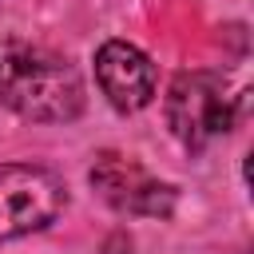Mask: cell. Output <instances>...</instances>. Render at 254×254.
Returning <instances> with one entry per match:
<instances>
[{"instance_id":"3","label":"cell","mask_w":254,"mask_h":254,"mask_svg":"<svg viewBox=\"0 0 254 254\" xmlns=\"http://www.w3.org/2000/svg\"><path fill=\"white\" fill-rule=\"evenodd\" d=\"M67 206V187L56 171L36 163L0 167V242L44 230Z\"/></svg>"},{"instance_id":"2","label":"cell","mask_w":254,"mask_h":254,"mask_svg":"<svg viewBox=\"0 0 254 254\" xmlns=\"http://www.w3.org/2000/svg\"><path fill=\"white\" fill-rule=\"evenodd\" d=\"M167 127L187 151H202L210 139L226 135L238 115V95L226 91V79L214 71H183L167 87Z\"/></svg>"},{"instance_id":"5","label":"cell","mask_w":254,"mask_h":254,"mask_svg":"<svg viewBox=\"0 0 254 254\" xmlns=\"http://www.w3.org/2000/svg\"><path fill=\"white\" fill-rule=\"evenodd\" d=\"M95 79L115 111H143L155 99V64L127 40H107L95 52Z\"/></svg>"},{"instance_id":"4","label":"cell","mask_w":254,"mask_h":254,"mask_svg":"<svg viewBox=\"0 0 254 254\" xmlns=\"http://www.w3.org/2000/svg\"><path fill=\"white\" fill-rule=\"evenodd\" d=\"M91 187L103 194V202H111L123 214H139V218H167L175 210V187L159 183L147 167H139L127 155L103 151L91 163Z\"/></svg>"},{"instance_id":"1","label":"cell","mask_w":254,"mask_h":254,"mask_svg":"<svg viewBox=\"0 0 254 254\" xmlns=\"http://www.w3.org/2000/svg\"><path fill=\"white\" fill-rule=\"evenodd\" d=\"M0 103L36 123H67L83 111V79L40 44L0 40Z\"/></svg>"}]
</instances>
